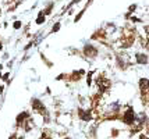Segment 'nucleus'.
I'll return each mask as SVG.
<instances>
[{"label": "nucleus", "mask_w": 149, "mask_h": 139, "mask_svg": "<svg viewBox=\"0 0 149 139\" xmlns=\"http://www.w3.org/2000/svg\"><path fill=\"white\" fill-rule=\"evenodd\" d=\"M32 109L36 113H40V114H45V111H46L43 103H42V102H39L38 99H33L32 100Z\"/></svg>", "instance_id": "f257e3e1"}, {"label": "nucleus", "mask_w": 149, "mask_h": 139, "mask_svg": "<svg viewBox=\"0 0 149 139\" xmlns=\"http://www.w3.org/2000/svg\"><path fill=\"white\" fill-rule=\"evenodd\" d=\"M134 120H135V117H134V111L130 109L128 111L124 114V122H125V124H132Z\"/></svg>", "instance_id": "f03ea898"}, {"label": "nucleus", "mask_w": 149, "mask_h": 139, "mask_svg": "<svg viewBox=\"0 0 149 139\" xmlns=\"http://www.w3.org/2000/svg\"><path fill=\"white\" fill-rule=\"evenodd\" d=\"M84 53L86 54V56H88V57H95V56H96V49H95V47L93 46H89V45H88V46H85V50H84Z\"/></svg>", "instance_id": "7ed1b4c3"}, {"label": "nucleus", "mask_w": 149, "mask_h": 139, "mask_svg": "<svg viewBox=\"0 0 149 139\" xmlns=\"http://www.w3.org/2000/svg\"><path fill=\"white\" fill-rule=\"evenodd\" d=\"M28 117H29V114H28L26 111L18 114V117H17V124H18V125H21V124H22V122H24V121H25Z\"/></svg>", "instance_id": "20e7f679"}, {"label": "nucleus", "mask_w": 149, "mask_h": 139, "mask_svg": "<svg viewBox=\"0 0 149 139\" xmlns=\"http://www.w3.org/2000/svg\"><path fill=\"white\" fill-rule=\"evenodd\" d=\"M97 82H99V88H100L102 91L107 89V88L110 86V81H107V80H102V78H100V80L97 81Z\"/></svg>", "instance_id": "39448f33"}, {"label": "nucleus", "mask_w": 149, "mask_h": 139, "mask_svg": "<svg viewBox=\"0 0 149 139\" xmlns=\"http://www.w3.org/2000/svg\"><path fill=\"white\" fill-rule=\"evenodd\" d=\"M135 57H136V60H138V63H141V64H145V63L148 61V57H146L145 54H136Z\"/></svg>", "instance_id": "423d86ee"}, {"label": "nucleus", "mask_w": 149, "mask_h": 139, "mask_svg": "<svg viewBox=\"0 0 149 139\" xmlns=\"http://www.w3.org/2000/svg\"><path fill=\"white\" fill-rule=\"evenodd\" d=\"M45 13H43V11H40V13H39V15H38V18H36V24H38V25H40V24H43V22H45Z\"/></svg>", "instance_id": "0eeeda50"}, {"label": "nucleus", "mask_w": 149, "mask_h": 139, "mask_svg": "<svg viewBox=\"0 0 149 139\" xmlns=\"http://www.w3.org/2000/svg\"><path fill=\"white\" fill-rule=\"evenodd\" d=\"M149 86V81L148 80H141V88H148Z\"/></svg>", "instance_id": "6e6552de"}, {"label": "nucleus", "mask_w": 149, "mask_h": 139, "mask_svg": "<svg viewBox=\"0 0 149 139\" xmlns=\"http://www.w3.org/2000/svg\"><path fill=\"white\" fill-rule=\"evenodd\" d=\"M58 29H60V22H56V24L53 25V29H52V32H57Z\"/></svg>", "instance_id": "1a4fd4ad"}, {"label": "nucleus", "mask_w": 149, "mask_h": 139, "mask_svg": "<svg viewBox=\"0 0 149 139\" xmlns=\"http://www.w3.org/2000/svg\"><path fill=\"white\" fill-rule=\"evenodd\" d=\"M21 25H22V24H21V21H15V22H14V29H19V28H21Z\"/></svg>", "instance_id": "9d476101"}, {"label": "nucleus", "mask_w": 149, "mask_h": 139, "mask_svg": "<svg viewBox=\"0 0 149 139\" xmlns=\"http://www.w3.org/2000/svg\"><path fill=\"white\" fill-rule=\"evenodd\" d=\"M8 75H10V74L7 73V74H4V75H3V81H7V78H8Z\"/></svg>", "instance_id": "9b49d317"}, {"label": "nucleus", "mask_w": 149, "mask_h": 139, "mask_svg": "<svg viewBox=\"0 0 149 139\" xmlns=\"http://www.w3.org/2000/svg\"><path fill=\"white\" fill-rule=\"evenodd\" d=\"M145 32H146V33L149 35V27H145Z\"/></svg>", "instance_id": "f8f14e48"}, {"label": "nucleus", "mask_w": 149, "mask_h": 139, "mask_svg": "<svg viewBox=\"0 0 149 139\" xmlns=\"http://www.w3.org/2000/svg\"><path fill=\"white\" fill-rule=\"evenodd\" d=\"M3 89H4V86H3V85H1V86H0V93H1V92H3Z\"/></svg>", "instance_id": "ddd939ff"}]
</instances>
